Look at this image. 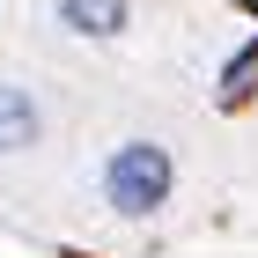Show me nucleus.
Wrapping results in <instances>:
<instances>
[{
    "label": "nucleus",
    "mask_w": 258,
    "mask_h": 258,
    "mask_svg": "<svg viewBox=\"0 0 258 258\" xmlns=\"http://www.w3.org/2000/svg\"><path fill=\"white\" fill-rule=\"evenodd\" d=\"M103 192H111V207H118V214H155L162 199H170V155H162L155 140L118 148V155H111V170H103Z\"/></svg>",
    "instance_id": "f257e3e1"
},
{
    "label": "nucleus",
    "mask_w": 258,
    "mask_h": 258,
    "mask_svg": "<svg viewBox=\"0 0 258 258\" xmlns=\"http://www.w3.org/2000/svg\"><path fill=\"white\" fill-rule=\"evenodd\" d=\"M59 15L81 37H111V30H125V0H59Z\"/></svg>",
    "instance_id": "f03ea898"
},
{
    "label": "nucleus",
    "mask_w": 258,
    "mask_h": 258,
    "mask_svg": "<svg viewBox=\"0 0 258 258\" xmlns=\"http://www.w3.org/2000/svg\"><path fill=\"white\" fill-rule=\"evenodd\" d=\"M37 140V103L22 89H0V148H30Z\"/></svg>",
    "instance_id": "7ed1b4c3"
},
{
    "label": "nucleus",
    "mask_w": 258,
    "mask_h": 258,
    "mask_svg": "<svg viewBox=\"0 0 258 258\" xmlns=\"http://www.w3.org/2000/svg\"><path fill=\"white\" fill-rule=\"evenodd\" d=\"M251 81H258V37L229 59V74H221V103H243V96H251Z\"/></svg>",
    "instance_id": "20e7f679"
},
{
    "label": "nucleus",
    "mask_w": 258,
    "mask_h": 258,
    "mask_svg": "<svg viewBox=\"0 0 258 258\" xmlns=\"http://www.w3.org/2000/svg\"><path fill=\"white\" fill-rule=\"evenodd\" d=\"M243 8H251V15H258V0H243Z\"/></svg>",
    "instance_id": "39448f33"
}]
</instances>
